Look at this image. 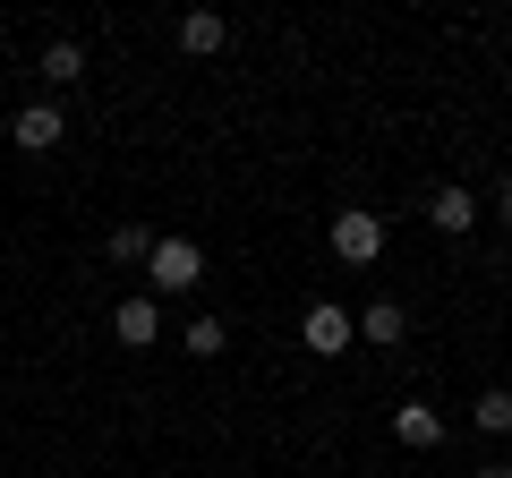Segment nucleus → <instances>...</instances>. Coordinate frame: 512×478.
I'll return each mask as SVG.
<instances>
[{"label":"nucleus","instance_id":"obj_1","mask_svg":"<svg viewBox=\"0 0 512 478\" xmlns=\"http://www.w3.org/2000/svg\"><path fill=\"white\" fill-rule=\"evenodd\" d=\"M146 282H154V299H180V291H197V282H205V248H197V239H154Z\"/></svg>","mask_w":512,"mask_h":478},{"label":"nucleus","instance_id":"obj_2","mask_svg":"<svg viewBox=\"0 0 512 478\" xmlns=\"http://www.w3.org/2000/svg\"><path fill=\"white\" fill-rule=\"evenodd\" d=\"M333 257L342 265H376L384 257V214L376 205H342V214H333Z\"/></svg>","mask_w":512,"mask_h":478},{"label":"nucleus","instance_id":"obj_3","mask_svg":"<svg viewBox=\"0 0 512 478\" xmlns=\"http://www.w3.org/2000/svg\"><path fill=\"white\" fill-rule=\"evenodd\" d=\"M350 333H359V316H350V308H333V299H316V308L299 316V342H308L316 359H342V350H350Z\"/></svg>","mask_w":512,"mask_h":478},{"label":"nucleus","instance_id":"obj_4","mask_svg":"<svg viewBox=\"0 0 512 478\" xmlns=\"http://www.w3.org/2000/svg\"><path fill=\"white\" fill-rule=\"evenodd\" d=\"M60 137H69V120H60L52 103H26L18 120H9V146H18V154H52Z\"/></svg>","mask_w":512,"mask_h":478},{"label":"nucleus","instance_id":"obj_5","mask_svg":"<svg viewBox=\"0 0 512 478\" xmlns=\"http://www.w3.org/2000/svg\"><path fill=\"white\" fill-rule=\"evenodd\" d=\"M111 333H120V350H146L154 333H163V308H154V291L120 299V308H111Z\"/></svg>","mask_w":512,"mask_h":478},{"label":"nucleus","instance_id":"obj_6","mask_svg":"<svg viewBox=\"0 0 512 478\" xmlns=\"http://www.w3.org/2000/svg\"><path fill=\"white\" fill-rule=\"evenodd\" d=\"M393 444H402V453H436V444H444V419H436L427 402H402V410H393Z\"/></svg>","mask_w":512,"mask_h":478},{"label":"nucleus","instance_id":"obj_7","mask_svg":"<svg viewBox=\"0 0 512 478\" xmlns=\"http://www.w3.org/2000/svg\"><path fill=\"white\" fill-rule=\"evenodd\" d=\"M427 222H436L444 239H461L478 222V197H470V188H436V197H427Z\"/></svg>","mask_w":512,"mask_h":478},{"label":"nucleus","instance_id":"obj_8","mask_svg":"<svg viewBox=\"0 0 512 478\" xmlns=\"http://www.w3.org/2000/svg\"><path fill=\"white\" fill-rule=\"evenodd\" d=\"M222 35H231V26H222L214 9H188V18H180V52H197V60L222 52Z\"/></svg>","mask_w":512,"mask_h":478},{"label":"nucleus","instance_id":"obj_9","mask_svg":"<svg viewBox=\"0 0 512 478\" xmlns=\"http://www.w3.org/2000/svg\"><path fill=\"white\" fill-rule=\"evenodd\" d=\"M43 77H52V86H77V77H86V52H77L69 35H60V43H43Z\"/></svg>","mask_w":512,"mask_h":478},{"label":"nucleus","instance_id":"obj_10","mask_svg":"<svg viewBox=\"0 0 512 478\" xmlns=\"http://www.w3.org/2000/svg\"><path fill=\"white\" fill-rule=\"evenodd\" d=\"M154 257V231L146 222H120V231H111V265H146Z\"/></svg>","mask_w":512,"mask_h":478},{"label":"nucleus","instance_id":"obj_11","mask_svg":"<svg viewBox=\"0 0 512 478\" xmlns=\"http://www.w3.org/2000/svg\"><path fill=\"white\" fill-rule=\"evenodd\" d=\"M470 419L487 427V436H512V393H504V385H487V393H478V410H470Z\"/></svg>","mask_w":512,"mask_h":478},{"label":"nucleus","instance_id":"obj_12","mask_svg":"<svg viewBox=\"0 0 512 478\" xmlns=\"http://www.w3.org/2000/svg\"><path fill=\"white\" fill-rule=\"evenodd\" d=\"M222 342H231L222 316H188V359H222Z\"/></svg>","mask_w":512,"mask_h":478},{"label":"nucleus","instance_id":"obj_13","mask_svg":"<svg viewBox=\"0 0 512 478\" xmlns=\"http://www.w3.org/2000/svg\"><path fill=\"white\" fill-rule=\"evenodd\" d=\"M359 333H367V342H402V308H393V299H376V308L359 316Z\"/></svg>","mask_w":512,"mask_h":478},{"label":"nucleus","instance_id":"obj_14","mask_svg":"<svg viewBox=\"0 0 512 478\" xmlns=\"http://www.w3.org/2000/svg\"><path fill=\"white\" fill-rule=\"evenodd\" d=\"M495 214H504V222H512V180H504V188H495Z\"/></svg>","mask_w":512,"mask_h":478},{"label":"nucleus","instance_id":"obj_15","mask_svg":"<svg viewBox=\"0 0 512 478\" xmlns=\"http://www.w3.org/2000/svg\"><path fill=\"white\" fill-rule=\"evenodd\" d=\"M470 478H512V461H487V470H470Z\"/></svg>","mask_w":512,"mask_h":478}]
</instances>
